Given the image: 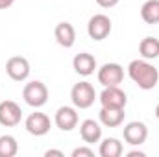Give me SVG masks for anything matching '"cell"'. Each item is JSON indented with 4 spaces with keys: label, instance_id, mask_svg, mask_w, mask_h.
Returning a JSON list of instances; mask_svg holds the SVG:
<instances>
[{
    "label": "cell",
    "instance_id": "9a60e30c",
    "mask_svg": "<svg viewBox=\"0 0 159 157\" xmlns=\"http://www.w3.org/2000/svg\"><path fill=\"white\" fill-rule=\"evenodd\" d=\"M98 117H100V124H102V126H106V128H119L120 124L124 122L126 113H124V109L102 107L100 113H98Z\"/></svg>",
    "mask_w": 159,
    "mask_h": 157
},
{
    "label": "cell",
    "instance_id": "d4e9b609",
    "mask_svg": "<svg viewBox=\"0 0 159 157\" xmlns=\"http://www.w3.org/2000/svg\"><path fill=\"white\" fill-rule=\"evenodd\" d=\"M156 118H157V120H159V104H157V105H156Z\"/></svg>",
    "mask_w": 159,
    "mask_h": 157
},
{
    "label": "cell",
    "instance_id": "ba28073f",
    "mask_svg": "<svg viewBox=\"0 0 159 157\" xmlns=\"http://www.w3.org/2000/svg\"><path fill=\"white\" fill-rule=\"evenodd\" d=\"M122 133H124V141L129 146H141L148 139V128H146L144 122H139V120L128 122L124 126V131Z\"/></svg>",
    "mask_w": 159,
    "mask_h": 157
},
{
    "label": "cell",
    "instance_id": "3957f363",
    "mask_svg": "<svg viewBox=\"0 0 159 157\" xmlns=\"http://www.w3.org/2000/svg\"><path fill=\"white\" fill-rule=\"evenodd\" d=\"M70 100L76 109H89L96 100V91L89 81H80L70 89Z\"/></svg>",
    "mask_w": 159,
    "mask_h": 157
},
{
    "label": "cell",
    "instance_id": "277c9868",
    "mask_svg": "<svg viewBox=\"0 0 159 157\" xmlns=\"http://www.w3.org/2000/svg\"><path fill=\"white\" fill-rule=\"evenodd\" d=\"M111 28H113L111 19H109L107 15H104V13L93 15V17L89 19V22H87V34H89L91 39H94V41L107 39L109 34H111Z\"/></svg>",
    "mask_w": 159,
    "mask_h": 157
},
{
    "label": "cell",
    "instance_id": "ac0fdd59",
    "mask_svg": "<svg viewBox=\"0 0 159 157\" xmlns=\"http://www.w3.org/2000/svg\"><path fill=\"white\" fill-rule=\"evenodd\" d=\"M141 19L146 24H159V0H146L141 7Z\"/></svg>",
    "mask_w": 159,
    "mask_h": 157
},
{
    "label": "cell",
    "instance_id": "4fadbf2b",
    "mask_svg": "<svg viewBox=\"0 0 159 157\" xmlns=\"http://www.w3.org/2000/svg\"><path fill=\"white\" fill-rule=\"evenodd\" d=\"M80 137L85 144H94V142H100L102 139V128L96 120L93 118H87L80 124Z\"/></svg>",
    "mask_w": 159,
    "mask_h": 157
},
{
    "label": "cell",
    "instance_id": "5bb4252c",
    "mask_svg": "<svg viewBox=\"0 0 159 157\" xmlns=\"http://www.w3.org/2000/svg\"><path fill=\"white\" fill-rule=\"evenodd\" d=\"M54 37L59 46L63 48H72L76 43V30L70 22H59L54 30Z\"/></svg>",
    "mask_w": 159,
    "mask_h": 157
},
{
    "label": "cell",
    "instance_id": "8fae6325",
    "mask_svg": "<svg viewBox=\"0 0 159 157\" xmlns=\"http://www.w3.org/2000/svg\"><path fill=\"white\" fill-rule=\"evenodd\" d=\"M56 126L61 129V131H72L76 126H78L80 118H78V111L76 107H70V105H63L56 111V117H54Z\"/></svg>",
    "mask_w": 159,
    "mask_h": 157
},
{
    "label": "cell",
    "instance_id": "d6986e66",
    "mask_svg": "<svg viewBox=\"0 0 159 157\" xmlns=\"http://www.w3.org/2000/svg\"><path fill=\"white\" fill-rule=\"evenodd\" d=\"M19 152V142L13 135L0 137V157H15Z\"/></svg>",
    "mask_w": 159,
    "mask_h": 157
},
{
    "label": "cell",
    "instance_id": "5b68a950",
    "mask_svg": "<svg viewBox=\"0 0 159 157\" xmlns=\"http://www.w3.org/2000/svg\"><path fill=\"white\" fill-rule=\"evenodd\" d=\"M102 107H109V109H124L128 104V96L126 92L120 89L119 85L115 87H104V91L98 96Z\"/></svg>",
    "mask_w": 159,
    "mask_h": 157
},
{
    "label": "cell",
    "instance_id": "30bf717a",
    "mask_svg": "<svg viewBox=\"0 0 159 157\" xmlns=\"http://www.w3.org/2000/svg\"><path fill=\"white\" fill-rule=\"evenodd\" d=\"M50 126H52V124H50V118L46 117L44 113H39V111L28 115L26 122H24L26 131H28L30 135H34V137H43V135H46V133L50 131Z\"/></svg>",
    "mask_w": 159,
    "mask_h": 157
},
{
    "label": "cell",
    "instance_id": "ffe728a7",
    "mask_svg": "<svg viewBox=\"0 0 159 157\" xmlns=\"http://www.w3.org/2000/svg\"><path fill=\"white\" fill-rule=\"evenodd\" d=\"M72 157H94V152L89 146H80L72 150Z\"/></svg>",
    "mask_w": 159,
    "mask_h": 157
},
{
    "label": "cell",
    "instance_id": "9c48e42d",
    "mask_svg": "<svg viewBox=\"0 0 159 157\" xmlns=\"http://www.w3.org/2000/svg\"><path fill=\"white\" fill-rule=\"evenodd\" d=\"M22 120V109L17 102L13 100H4L0 102V124L6 128H13L20 124Z\"/></svg>",
    "mask_w": 159,
    "mask_h": 157
},
{
    "label": "cell",
    "instance_id": "8992f818",
    "mask_svg": "<svg viewBox=\"0 0 159 157\" xmlns=\"http://www.w3.org/2000/svg\"><path fill=\"white\" fill-rule=\"evenodd\" d=\"M98 83H102L104 87H115L120 85L124 79V69L119 63H106L98 69Z\"/></svg>",
    "mask_w": 159,
    "mask_h": 157
},
{
    "label": "cell",
    "instance_id": "cb8c5ba5",
    "mask_svg": "<svg viewBox=\"0 0 159 157\" xmlns=\"http://www.w3.org/2000/svg\"><path fill=\"white\" fill-rule=\"evenodd\" d=\"M126 155L128 157H144V152H137V150H133V152H128Z\"/></svg>",
    "mask_w": 159,
    "mask_h": 157
},
{
    "label": "cell",
    "instance_id": "603a6c76",
    "mask_svg": "<svg viewBox=\"0 0 159 157\" xmlns=\"http://www.w3.org/2000/svg\"><path fill=\"white\" fill-rule=\"evenodd\" d=\"M44 155H46V157H50V155L63 157V152H61V150H46V152H44Z\"/></svg>",
    "mask_w": 159,
    "mask_h": 157
},
{
    "label": "cell",
    "instance_id": "e0dca14e",
    "mask_svg": "<svg viewBox=\"0 0 159 157\" xmlns=\"http://www.w3.org/2000/svg\"><path fill=\"white\" fill-rule=\"evenodd\" d=\"M139 54L143 59H157L159 57V39L157 37H144L139 43Z\"/></svg>",
    "mask_w": 159,
    "mask_h": 157
},
{
    "label": "cell",
    "instance_id": "7c38bea8",
    "mask_svg": "<svg viewBox=\"0 0 159 157\" xmlns=\"http://www.w3.org/2000/svg\"><path fill=\"white\" fill-rule=\"evenodd\" d=\"M72 69L76 70V74L87 78V76L94 74L96 59H94V56L89 54V52H80V54L74 56V59H72Z\"/></svg>",
    "mask_w": 159,
    "mask_h": 157
},
{
    "label": "cell",
    "instance_id": "52a82bcc",
    "mask_svg": "<svg viewBox=\"0 0 159 157\" xmlns=\"http://www.w3.org/2000/svg\"><path fill=\"white\" fill-rule=\"evenodd\" d=\"M30 72H32L30 61L26 57H22V56H13L6 63V74L13 81H24V79H28Z\"/></svg>",
    "mask_w": 159,
    "mask_h": 157
},
{
    "label": "cell",
    "instance_id": "44dd1931",
    "mask_svg": "<svg viewBox=\"0 0 159 157\" xmlns=\"http://www.w3.org/2000/svg\"><path fill=\"white\" fill-rule=\"evenodd\" d=\"M119 2H120V0H96V4H98L100 7H106V9H109V7H115Z\"/></svg>",
    "mask_w": 159,
    "mask_h": 157
},
{
    "label": "cell",
    "instance_id": "6da1fadb",
    "mask_svg": "<svg viewBox=\"0 0 159 157\" xmlns=\"http://www.w3.org/2000/svg\"><path fill=\"white\" fill-rule=\"evenodd\" d=\"M128 76L131 81L143 89V91H150L157 85L159 81V70L156 65H152L148 59H133L128 65Z\"/></svg>",
    "mask_w": 159,
    "mask_h": 157
},
{
    "label": "cell",
    "instance_id": "7a4b0ae2",
    "mask_svg": "<svg viewBox=\"0 0 159 157\" xmlns=\"http://www.w3.org/2000/svg\"><path fill=\"white\" fill-rule=\"evenodd\" d=\"M22 98H24V102H26L30 107H34V109L43 107V105L48 102V87H46L43 81H39V79L30 81V83H26L24 89H22Z\"/></svg>",
    "mask_w": 159,
    "mask_h": 157
},
{
    "label": "cell",
    "instance_id": "2e32d148",
    "mask_svg": "<svg viewBox=\"0 0 159 157\" xmlns=\"http://www.w3.org/2000/svg\"><path fill=\"white\" fill-rule=\"evenodd\" d=\"M124 152V146L119 139L115 137H107L100 142V148H98V154L100 157H120Z\"/></svg>",
    "mask_w": 159,
    "mask_h": 157
},
{
    "label": "cell",
    "instance_id": "7402d4cb",
    "mask_svg": "<svg viewBox=\"0 0 159 157\" xmlns=\"http://www.w3.org/2000/svg\"><path fill=\"white\" fill-rule=\"evenodd\" d=\"M15 4V0H0V9H7Z\"/></svg>",
    "mask_w": 159,
    "mask_h": 157
}]
</instances>
